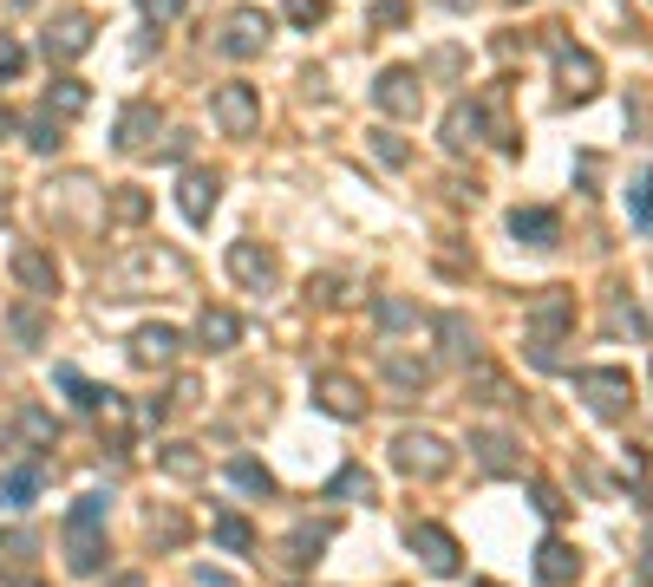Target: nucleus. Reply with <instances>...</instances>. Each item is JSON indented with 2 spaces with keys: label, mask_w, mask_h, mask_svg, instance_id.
Instances as JSON below:
<instances>
[{
  "label": "nucleus",
  "mask_w": 653,
  "mask_h": 587,
  "mask_svg": "<svg viewBox=\"0 0 653 587\" xmlns=\"http://www.w3.org/2000/svg\"><path fill=\"white\" fill-rule=\"evenodd\" d=\"M373 105H379L386 118H419V111H425V78H419L412 65H386L379 85H373Z\"/></svg>",
  "instance_id": "obj_6"
},
{
  "label": "nucleus",
  "mask_w": 653,
  "mask_h": 587,
  "mask_svg": "<svg viewBox=\"0 0 653 587\" xmlns=\"http://www.w3.org/2000/svg\"><path fill=\"white\" fill-rule=\"evenodd\" d=\"M314 405H321L327 418L353 425V418H366V386H360L353 372H321V379H314Z\"/></svg>",
  "instance_id": "obj_10"
},
{
  "label": "nucleus",
  "mask_w": 653,
  "mask_h": 587,
  "mask_svg": "<svg viewBox=\"0 0 653 587\" xmlns=\"http://www.w3.org/2000/svg\"><path fill=\"white\" fill-rule=\"evenodd\" d=\"M0 222H7V189H0Z\"/></svg>",
  "instance_id": "obj_54"
},
{
  "label": "nucleus",
  "mask_w": 653,
  "mask_h": 587,
  "mask_svg": "<svg viewBox=\"0 0 653 587\" xmlns=\"http://www.w3.org/2000/svg\"><path fill=\"white\" fill-rule=\"evenodd\" d=\"M373 327H379V333H412V327H419V307H412L406 294H379V301H373Z\"/></svg>",
  "instance_id": "obj_32"
},
{
  "label": "nucleus",
  "mask_w": 653,
  "mask_h": 587,
  "mask_svg": "<svg viewBox=\"0 0 653 587\" xmlns=\"http://www.w3.org/2000/svg\"><path fill=\"white\" fill-rule=\"evenodd\" d=\"M576 575H582V555H576L563 536L536 542V582L543 587H576Z\"/></svg>",
  "instance_id": "obj_19"
},
{
  "label": "nucleus",
  "mask_w": 653,
  "mask_h": 587,
  "mask_svg": "<svg viewBox=\"0 0 653 587\" xmlns=\"http://www.w3.org/2000/svg\"><path fill=\"white\" fill-rule=\"evenodd\" d=\"M59 124H65V118H52V111H33V118H26V144H33L39 157H52V150L65 144V137H59Z\"/></svg>",
  "instance_id": "obj_37"
},
{
  "label": "nucleus",
  "mask_w": 653,
  "mask_h": 587,
  "mask_svg": "<svg viewBox=\"0 0 653 587\" xmlns=\"http://www.w3.org/2000/svg\"><path fill=\"white\" fill-rule=\"evenodd\" d=\"M7 444H13V425H0V451H7Z\"/></svg>",
  "instance_id": "obj_52"
},
{
  "label": "nucleus",
  "mask_w": 653,
  "mask_h": 587,
  "mask_svg": "<svg viewBox=\"0 0 653 587\" xmlns=\"http://www.w3.org/2000/svg\"><path fill=\"white\" fill-rule=\"evenodd\" d=\"M157 281H170V288H183L190 281V268H183V255H170V248H137V255H124V261H111L105 268V301H137V294H150Z\"/></svg>",
  "instance_id": "obj_1"
},
{
  "label": "nucleus",
  "mask_w": 653,
  "mask_h": 587,
  "mask_svg": "<svg viewBox=\"0 0 653 587\" xmlns=\"http://www.w3.org/2000/svg\"><path fill=\"white\" fill-rule=\"evenodd\" d=\"M379 379H386L392 399H419V392L438 379V366H432L425 353H399V346H386V353H379Z\"/></svg>",
  "instance_id": "obj_8"
},
{
  "label": "nucleus",
  "mask_w": 653,
  "mask_h": 587,
  "mask_svg": "<svg viewBox=\"0 0 653 587\" xmlns=\"http://www.w3.org/2000/svg\"><path fill=\"white\" fill-rule=\"evenodd\" d=\"M150 536H157L164 549H177V542H183V523H177V516H150Z\"/></svg>",
  "instance_id": "obj_46"
},
{
  "label": "nucleus",
  "mask_w": 653,
  "mask_h": 587,
  "mask_svg": "<svg viewBox=\"0 0 653 587\" xmlns=\"http://www.w3.org/2000/svg\"><path fill=\"white\" fill-rule=\"evenodd\" d=\"M392 464H399V477H412V484H438V477L451 470V444H445L438 431H399V438H392Z\"/></svg>",
  "instance_id": "obj_3"
},
{
  "label": "nucleus",
  "mask_w": 653,
  "mask_h": 587,
  "mask_svg": "<svg viewBox=\"0 0 653 587\" xmlns=\"http://www.w3.org/2000/svg\"><path fill=\"white\" fill-rule=\"evenodd\" d=\"M39 484H46V464L33 457V464H13V470H0V510H33L39 503Z\"/></svg>",
  "instance_id": "obj_20"
},
{
  "label": "nucleus",
  "mask_w": 653,
  "mask_h": 587,
  "mask_svg": "<svg viewBox=\"0 0 653 587\" xmlns=\"http://www.w3.org/2000/svg\"><path fill=\"white\" fill-rule=\"evenodd\" d=\"M523 320H530L536 340H563V333L576 327V294H569V288H536V294L523 301Z\"/></svg>",
  "instance_id": "obj_7"
},
{
  "label": "nucleus",
  "mask_w": 653,
  "mask_h": 587,
  "mask_svg": "<svg viewBox=\"0 0 653 587\" xmlns=\"http://www.w3.org/2000/svg\"><path fill=\"white\" fill-rule=\"evenodd\" d=\"M196 346H203V353H229V346H242V320H235V307H203V314H196Z\"/></svg>",
  "instance_id": "obj_22"
},
{
  "label": "nucleus",
  "mask_w": 653,
  "mask_h": 587,
  "mask_svg": "<svg viewBox=\"0 0 653 587\" xmlns=\"http://www.w3.org/2000/svg\"><path fill=\"white\" fill-rule=\"evenodd\" d=\"M157 470H164V477H177V484H196L209 464H203V451H196V444H157Z\"/></svg>",
  "instance_id": "obj_30"
},
{
  "label": "nucleus",
  "mask_w": 653,
  "mask_h": 587,
  "mask_svg": "<svg viewBox=\"0 0 653 587\" xmlns=\"http://www.w3.org/2000/svg\"><path fill=\"white\" fill-rule=\"evenodd\" d=\"M26 72V46L20 39H0V78H20Z\"/></svg>",
  "instance_id": "obj_45"
},
{
  "label": "nucleus",
  "mask_w": 653,
  "mask_h": 587,
  "mask_svg": "<svg viewBox=\"0 0 653 587\" xmlns=\"http://www.w3.org/2000/svg\"><path fill=\"white\" fill-rule=\"evenodd\" d=\"M628 203H634V222H641V229H653V170H641V176H634Z\"/></svg>",
  "instance_id": "obj_41"
},
{
  "label": "nucleus",
  "mask_w": 653,
  "mask_h": 587,
  "mask_svg": "<svg viewBox=\"0 0 653 587\" xmlns=\"http://www.w3.org/2000/svg\"><path fill=\"white\" fill-rule=\"evenodd\" d=\"M13 281H20L33 301H52V294H59V261H52L39 242H20V248H13Z\"/></svg>",
  "instance_id": "obj_14"
},
{
  "label": "nucleus",
  "mask_w": 653,
  "mask_h": 587,
  "mask_svg": "<svg viewBox=\"0 0 653 587\" xmlns=\"http://www.w3.org/2000/svg\"><path fill=\"white\" fill-rule=\"evenodd\" d=\"M471 457H477L491 477H523V444H517L510 431H497V425H477V431H471Z\"/></svg>",
  "instance_id": "obj_13"
},
{
  "label": "nucleus",
  "mask_w": 653,
  "mask_h": 587,
  "mask_svg": "<svg viewBox=\"0 0 653 587\" xmlns=\"http://www.w3.org/2000/svg\"><path fill=\"white\" fill-rule=\"evenodd\" d=\"M229 484L249 490V497H275V477H268V464H255V457H229Z\"/></svg>",
  "instance_id": "obj_35"
},
{
  "label": "nucleus",
  "mask_w": 653,
  "mask_h": 587,
  "mask_svg": "<svg viewBox=\"0 0 653 587\" xmlns=\"http://www.w3.org/2000/svg\"><path fill=\"white\" fill-rule=\"evenodd\" d=\"M464 372H471V399H477V405H517V386H510L497 366L477 359V366H464Z\"/></svg>",
  "instance_id": "obj_29"
},
{
  "label": "nucleus",
  "mask_w": 653,
  "mask_h": 587,
  "mask_svg": "<svg viewBox=\"0 0 653 587\" xmlns=\"http://www.w3.org/2000/svg\"><path fill=\"white\" fill-rule=\"evenodd\" d=\"M105 510H111V497H98V490H85V497L72 503V516H65V523H78V529H105Z\"/></svg>",
  "instance_id": "obj_40"
},
{
  "label": "nucleus",
  "mask_w": 653,
  "mask_h": 587,
  "mask_svg": "<svg viewBox=\"0 0 653 587\" xmlns=\"http://www.w3.org/2000/svg\"><path fill=\"white\" fill-rule=\"evenodd\" d=\"M366 144H373V157H379L386 170H406V163H412V144H406L399 131H386V124H379V131H366Z\"/></svg>",
  "instance_id": "obj_36"
},
{
  "label": "nucleus",
  "mask_w": 653,
  "mask_h": 587,
  "mask_svg": "<svg viewBox=\"0 0 653 587\" xmlns=\"http://www.w3.org/2000/svg\"><path fill=\"white\" fill-rule=\"evenodd\" d=\"M576 399H589L595 418H628L634 412V379L621 366H582L576 372Z\"/></svg>",
  "instance_id": "obj_2"
},
{
  "label": "nucleus",
  "mask_w": 653,
  "mask_h": 587,
  "mask_svg": "<svg viewBox=\"0 0 653 587\" xmlns=\"http://www.w3.org/2000/svg\"><path fill=\"white\" fill-rule=\"evenodd\" d=\"M7 137H13V118H7V111H0V144H7Z\"/></svg>",
  "instance_id": "obj_51"
},
{
  "label": "nucleus",
  "mask_w": 653,
  "mask_h": 587,
  "mask_svg": "<svg viewBox=\"0 0 653 587\" xmlns=\"http://www.w3.org/2000/svg\"><path fill=\"white\" fill-rule=\"evenodd\" d=\"M327 497H334V503H373L379 490H373V470H366V464H340L334 484H327Z\"/></svg>",
  "instance_id": "obj_31"
},
{
  "label": "nucleus",
  "mask_w": 653,
  "mask_h": 587,
  "mask_svg": "<svg viewBox=\"0 0 653 587\" xmlns=\"http://www.w3.org/2000/svg\"><path fill=\"white\" fill-rule=\"evenodd\" d=\"M157 124H164V118H157V105H144V98H137V105H124V111H118V131H111V144H118L124 157H137V150H150Z\"/></svg>",
  "instance_id": "obj_18"
},
{
  "label": "nucleus",
  "mask_w": 653,
  "mask_h": 587,
  "mask_svg": "<svg viewBox=\"0 0 653 587\" xmlns=\"http://www.w3.org/2000/svg\"><path fill=\"white\" fill-rule=\"evenodd\" d=\"M209 529H216V549H229V555H255V529H249L235 510H222Z\"/></svg>",
  "instance_id": "obj_33"
},
{
  "label": "nucleus",
  "mask_w": 653,
  "mask_h": 587,
  "mask_svg": "<svg viewBox=\"0 0 653 587\" xmlns=\"http://www.w3.org/2000/svg\"><path fill=\"white\" fill-rule=\"evenodd\" d=\"M13 587H46V582H33V575H26V582H13Z\"/></svg>",
  "instance_id": "obj_53"
},
{
  "label": "nucleus",
  "mask_w": 653,
  "mask_h": 587,
  "mask_svg": "<svg viewBox=\"0 0 653 587\" xmlns=\"http://www.w3.org/2000/svg\"><path fill=\"white\" fill-rule=\"evenodd\" d=\"M137 7H144V13H150V20H170V13H177V7H183V0H137Z\"/></svg>",
  "instance_id": "obj_48"
},
{
  "label": "nucleus",
  "mask_w": 653,
  "mask_h": 587,
  "mask_svg": "<svg viewBox=\"0 0 653 587\" xmlns=\"http://www.w3.org/2000/svg\"><path fill=\"white\" fill-rule=\"evenodd\" d=\"M46 52H52V59L92 52V13H59V20L46 26Z\"/></svg>",
  "instance_id": "obj_21"
},
{
  "label": "nucleus",
  "mask_w": 653,
  "mask_h": 587,
  "mask_svg": "<svg viewBox=\"0 0 653 587\" xmlns=\"http://www.w3.org/2000/svg\"><path fill=\"white\" fill-rule=\"evenodd\" d=\"M268 33H275V20H268L262 7H235V13L222 20V33H216V52H229V59H255V52L268 46Z\"/></svg>",
  "instance_id": "obj_5"
},
{
  "label": "nucleus",
  "mask_w": 653,
  "mask_h": 587,
  "mask_svg": "<svg viewBox=\"0 0 653 587\" xmlns=\"http://www.w3.org/2000/svg\"><path fill=\"white\" fill-rule=\"evenodd\" d=\"M209 118H216L229 137H249V131L262 124V91H255V85H242V78H229V85H216V91H209Z\"/></svg>",
  "instance_id": "obj_4"
},
{
  "label": "nucleus",
  "mask_w": 653,
  "mask_h": 587,
  "mask_svg": "<svg viewBox=\"0 0 653 587\" xmlns=\"http://www.w3.org/2000/svg\"><path fill=\"white\" fill-rule=\"evenodd\" d=\"M281 13H288V26H321L327 0H281Z\"/></svg>",
  "instance_id": "obj_42"
},
{
  "label": "nucleus",
  "mask_w": 653,
  "mask_h": 587,
  "mask_svg": "<svg viewBox=\"0 0 653 587\" xmlns=\"http://www.w3.org/2000/svg\"><path fill=\"white\" fill-rule=\"evenodd\" d=\"M510 235H517V242H530V248H556L563 216H556V209H517V216H510Z\"/></svg>",
  "instance_id": "obj_24"
},
{
  "label": "nucleus",
  "mask_w": 653,
  "mask_h": 587,
  "mask_svg": "<svg viewBox=\"0 0 653 587\" xmlns=\"http://www.w3.org/2000/svg\"><path fill=\"white\" fill-rule=\"evenodd\" d=\"M471 587H504V582H471Z\"/></svg>",
  "instance_id": "obj_55"
},
{
  "label": "nucleus",
  "mask_w": 653,
  "mask_h": 587,
  "mask_svg": "<svg viewBox=\"0 0 653 587\" xmlns=\"http://www.w3.org/2000/svg\"><path fill=\"white\" fill-rule=\"evenodd\" d=\"M556 78H563L569 98H589V91L602 85V59L582 52V46H563V39H556Z\"/></svg>",
  "instance_id": "obj_16"
},
{
  "label": "nucleus",
  "mask_w": 653,
  "mask_h": 587,
  "mask_svg": "<svg viewBox=\"0 0 653 587\" xmlns=\"http://www.w3.org/2000/svg\"><path fill=\"white\" fill-rule=\"evenodd\" d=\"M510 7H530V0H510Z\"/></svg>",
  "instance_id": "obj_56"
},
{
  "label": "nucleus",
  "mask_w": 653,
  "mask_h": 587,
  "mask_svg": "<svg viewBox=\"0 0 653 587\" xmlns=\"http://www.w3.org/2000/svg\"><path fill=\"white\" fill-rule=\"evenodd\" d=\"M85 105H92L85 78H52V98H46V111H52V118H78Z\"/></svg>",
  "instance_id": "obj_34"
},
{
  "label": "nucleus",
  "mask_w": 653,
  "mask_h": 587,
  "mask_svg": "<svg viewBox=\"0 0 653 587\" xmlns=\"http://www.w3.org/2000/svg\"><path fill=\"white\" fill-rule=\"evenodd\" d=\"M177 353H183V333H177V327H164V320H150V327H137V333H131V359H137L144 372L170 366Z\"/></svg>",
  "instance_id": "obj_17"
},
{
  "label": "nucleus",
  "mask_w": 653,
  "mask_h": 587,
  "mask_svg": "<svg viewBox=\"0 0 653 587\" xmlns=\"http://www.w3.org/2000/svg\"><path fill=\"white\" fill-rule=\"evenodd\" d=\"M105 216H111L118 229H137V222L150 216V196H144L137 183H111V189H105Z\"/></svg>",
  "instance_id": "obj_25"
},
{
  "label": "nucleus",
  "mask_w": 653,
  "mask_h": 587,
  "mask_svg": "<svg viewBox=\"0 0 653 587\" xmlns=\"http://www.w3.org/2000/svg\"><path fill=\"white\" fill-rule=\"evenodd\" d=\"M216 196H222V176L216 170H183L177 176V209H183V222H209L216 216Z\"/></svg>",
  "instance_id": "obj_15"
},
{
  "label": "nucleus",
  "mask_w": 653,
  "mask_h": 587,
  "mask_svg": "<svg viewBox=\"0 0 653 587\" xmlns=\"http://www.w3.org/2000/svg\"><path fill=\"white\" fill-rule=\"evenodd\" d=\"M438 340H445V359L451 366H477V333L464 314H438Z\"/></svg>",
  "instance_id": "obj_26"
},
{
  "label": "nucleus",
  "mask_w": 653,
  "mask_h": 587,
  "mask_svg": "<svg viewBox=\"0 0 653 587\" xmlns=\"http://www.w3.org/2000/svg\"><path fill=\"white\" fill-rule=\"evenodd\" d=\"M406 542H412V555L425 562V575H458V562H464L458 536H451V529H438V523H412V529H406Z\"/></svg>",
  "instance_id": "obj_11"
},
{
  "label": "nucleus",
  "mask_w": 653,
  "mask_h": 587,
  "mask_svg": "<svg viewBox=\"0 0 653 587\" xmlns=\"http://www.w3.org/2000/svg\"><path fill=\"white\" fill-rule=\"evenodd\" d=\"M484 131H491V105H484V98H458V105L445 111V150H451V157L477 150Z\"/></svg>",
  "instance_id": "obj_12"
},
{
  "label": "nucleus",
  "mask_w": 653,
  "mask_h": 587,
  "mask_svg": "<svg viewBox=\"0 0 653 587\" xmlns=\"http://www.w3.org/2000/svg\"><path fill=\"white\" fill-rule=\"evenodd\" d=\"M327 542H334V529H327V523H301V529L281 542V562H288V568H307V562H321V549H327Z\"/></svg>",
  "instance_id": "obj_27"
},
{
  "label": "nucleus",
  "mask_w": 653,
  "mask_h": 587,
  "mask_svg": "<svg viewBox=\"0 0 653 587\" xmlns=\"http://www.w3.org/2000/svg\"><path fill=\"white\" fill-rule=\"evenodd\" d=\"M373 20H379V26H399V20H406V0H379Z\"/></svg>",
  "instance_id": "obj_47"
},
{
  "label": "nucleus",
  "mask_w": 653,
  "mask_h": 587,
  "mask_svg": "<svg viewBox=\"0 0 653 587\" xmlns=\"http://www.w3.org/2000/svg\"><path fill=\"white\" fill-rule=\"evenodd\" d=\"M229 274L249 288V294H268L275 281H281V261H275V248H262V242H229Z\"/></svg>",
  "instance_id": "obj_9"
},
{
  "label": "nucleus",
  "mask_w": 653,
  "mask_h": 587,
  "mask_svg": "<svg viewBox=\"0 0 653 587\" xmlns=\"http://www.w3.org/2000/svg\"><path fill=\"white\" fill-rule=\"evenodd\" d=\"M13 438H26L33 451H52V444H59V418L39 412V405H20V412H13Z\"/></svg>",
  "instance_id": "obj_28"
},
{
  "label": "nucleus",
  "mask_w": 653,
  "mask_h": 587,
  "mask_svg": "<svg viewBox=\"0 0 653 587\" xmlns=\"http://www.w3.org/2000/svg\"><path fill=\"white\" fill-rule=\"evenodd\" d=\"M196 587H235L222 568H196Z\"/></svg>",
  "instance_id": "obj_49"
},
{
  "label": "nucleus",
  "mask_w": 653,
  "mask_h": 587,
  "mask_svg": "<svg viewBox=\"0 0 653 587\" xmlns=\"http://www.w3.org/2000/svg\"><path fill=\"white\" fill-rule=\"evenodd\" d=\"M65 568H72V575H98V568H105V529L65 523Z\"/></svg>",
  "instance_id": "obj_23"
},
{
  "label": "nucleus",
  "mask_w": 653,
  "mask_h": 587,
  "mask_svg": "<svg viewBox=\"0 0 653 587\" xmlns=\"http://www.w3.org/2000/svg\"><path fill=\"white\" fill-rule=\"evenodd\" d=\"M530 497H536V510H543V516H549V523H556V516H563V510H569V503H563V490H556V484H530Z\"/></svg>",
  "instance_id": "obj_44"
},
{
  "label": "nucleus",
  "mask_w": 653,
  "mask_h": 587,
  "mask_svg": "<svg viewBox=\"0 0 653 587\" xmlns=\"http://www.w3.org/2000/svg\"><path fill=\"white\" fill-rule=\"evenodd\" d=\"M7 327H13V340H20V346H39V340H46V314H39V307H13V314H7Z\"/></svg>",
  "instance_id": "obj_38"
},
{
  "label": "nucleus",
  "mask_w": 653,
  "mask_h": 587,
  "mask_svg": "<svg viewBox=\"0 0 653 587\" xmlns=\"http://www.w3.org/2000/svg\"><path fill=\"white\" fill-rule=\"evenodd\" d=\"M105 587H144V575H111Z\"/></svg>",
  "instance_id": "obj_50"
},
{
  "label": "nucleus",
  "mask_w": 653,
  "mask_h": 587,
  "mask_svg": "<svg viewBox=\"0 0 653 587\" xmlns=\"http://www.w3.org/2000/svg\"><path fill=\"white\" fill-rule=\"evenodd\" d=\"M608 327H615V333H634V340L648 333V320H641V307H634V301H615V314H608Z\"/></svg>",
  "instance_id": "obj_43"
},
{
  "label": "nucleus",
  "mask_w": 653,
  "mask_h": 587,
  "mask_svg": "<svg viewBox=\"0 0 653 587\" xmlns=\"http://www.w3.org/2000/svg\"><path fill=\"white\" fill-rule=\"evenodd\" d=\"M59 386H65V392L78 399V412H92V418H98V412H105V399H111L105 386H92V379H78V372H59Z\"/></svg>",
  "instance_id": "obj_39"
}]
</instances>
